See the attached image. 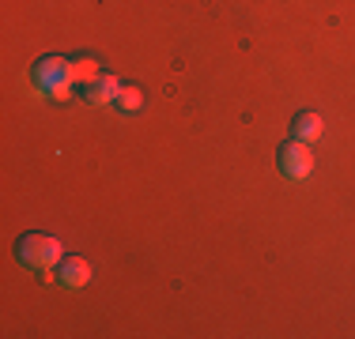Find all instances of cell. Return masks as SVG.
<instances>
[{"instance_id": "cell-1", "label": "cell", "mask_w": 355, "mask_h": 339, "mask_svg": "<svg viewBox=\"0 0 355 339\" xmlns=\"http://www.w3.org/2000/svg\"><path fill=\"white\" fill-rule=\"evenodd\" d=\"M15 257L27 271H35L38 279H46L49 271L61 264V241L53 234H23L15 241Z\"/></svg>"}, {"instance_id": "cell-2", "label": "cell", "mask_w": 355, "mask_h": 339, "mask_svg": "<svg viewBox=\"0 0 355 339\" xmlns=\"http://www.w3.org/2000/svg\"><path fill=\"white\" fill-rule=\"evenodd\" d=\"M31 87L46 98H69L76 87L72 64L61 61V57H42V61L31 68Z\"/></svg>"}, {"instance_id": "cell-3", "label": "cell", "mask_w": 355, "mask_h": 339, "mask_svg": "<svg viewBox=\"0 0 355 339\" xmlns=\"http://www.w3.org/2000/svg\"><path fill=\"white\" fill-rule=\"evenodd\" d=\"M280 174L287 181H306L314 174V151L302 140H287L280 147Z\"/></svg>"}, {"instance_id": "cell-4", "label": "cell", "mask_w": 355, "mask_h": 339, "mask_svg": "<svg viewBox=\"0 0 355 339\" xmlns=\"http://www.w3.org/2000/svg\"><path fill=\"white\" fill-rule=\"evenodd\" d=\"M83 102L87 106H106V102H117V95H121V83L114 80V75H95L91 83H83Z\"/></svg>"}, {"instance_id": "cell-5", "label": "cell", "mask_w": 355, "mask_h": 339, "mask_svg": "<svg viewBox=\"0 0 355 339\" xmlns=\"http://www.w3.org/2000/svg\"><path fill=\"white\" fill-rule=\"evenodd\" d=\"M57 279H61V286H69V291H80V286L91 283V264L83 257H69L57 264Z\"/></svg>"}, {"instance_id": "cell-6", "label": "cell", "mask_w": 355, "mask_h": 339, "mask_svg": "<svg viewBox=\"0 0 355 339\" xmlns=\"http://www.w3.org/2000/svg\"><path fill=\"white\" fill-rule=\"evenodd\" d=\"M318 136H321V113H314V109H302V113L291 121V140L314 143Z\"/></svg>"}, {"instance_id": "cell-7", "label": "cell", "mask_w": 355, "mask_h": 339, "mask_svg": "<svg viewBox=\"0 0 355 339\" xmlns=\"http://www.w3.org/2000/svg\"><path fill=\"white\" fill-rule=\"evenodd\" d=\"M140 102H144L140 87H121V95H117V109H121V113H132V109H140Z\"/></svg>"}, {"instance_id": "cell-8", "label": "cell", "mask_w": 355, "mask_h": 339, "mask_svg": "<svg viewBox=\"0 0 355 339\" xmlns=\"http://www.w3.org/2000/svg\"><path fill=\"white\" fill-rule=\"evenodd\" d=\"M72 75H76V83H91L98 75V64L91 61V57H80V61L72 64Z\"/></svg>"}]
</instances>
